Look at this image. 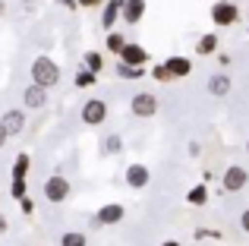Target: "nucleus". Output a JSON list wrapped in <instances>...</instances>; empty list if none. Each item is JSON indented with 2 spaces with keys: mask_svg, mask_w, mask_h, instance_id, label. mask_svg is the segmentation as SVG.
<instances>
[{
  "mask_svg": "<svg viewBox=\"0 0 249 246\" xmlns=\"http://www.w3.org/2000/svg\"><path fill=\"white\" fill-rule=\"evenodd\" d=\"M32 82L41 86V88H54L57 82H60V67H57L48 54L35 57V60H32Z\"/></svg>",
  "mask_w": 249,
  "mask_h": 246,
  "instance_id": "nucleus-1",
  "label": "nucleus"
},
{
  "mask_svg": "<svg viewBox=\"0 0 249 246\" xmlns=\"http://www.w3.org/2000/svg\"><path fill=\"white\" fill-rule=\"evenodd\" d=\"M29 167H32L29 152H19L16 161H13V186H10L13 199H25V196H29V183H25V177H29Z\"/></svg>",
  "mask_w": 249,
  "mask_h": 246,
  "instance_id": "nucleus-2",
  "label": "nucleus"
},
{
  "mask_svg": "<svg viewBox=\"0 0 249 246\" xmlns=\"http://www.w3.org/2000/svg\"><path fill=\"white\" fill-rule=\"evenodd\" d=\"M237 19H240V3H233V0H214L212 22L218 25V29H227V25H233Z\"/></svg>",
  "mask_w": 249,
  "mask_h": 246,
  "instance_id": "nucleus-3",
  "label": "nucleus"
},
{
  "mask_svg": "<svg viewBox=\"0 0 249 246\" xmlns=\"http://www.w3.org/2000/svg\"><path fill=\"white\" fill-rule=\"evenodd\" d=\"M41 193H44V199H48V202H67V196H70V180L60 177V174H51V177L41 183Z\"/></svg>",
  "mask_w": 249,
  "mask_h": 246,
  "instance_id": "nucleus-4",
  "label": "nucleus"
},
{
  "mask_svg": "<svg viewBox=\"0 0 249 246\" xmlns=\"http://www.w3.org/2000/svg\"><path fill=\"white\" fill-rule=\"evenodd\" d=\"M79 117H82L85 126H101V123L107 120V105H104L101 98H89V101L82 105Z\"/></svg>",
  "mask_w": 249,
  "mask_h": 246,
  "instance_id": "nucleus-5",
  "label": "nucleus"
},
{
  "mask_svg": "<svg viewBox=\"0 0 249 246\" xmlns=\"http://www.w3.org/2000/svg\"><path fill=\"white\" fill-rule=\"evenodd\" d=\"M129 111H133V117H155L158 114V98H155L152 92H139L133 95V101H129Z\"/></svg>",
  "mask_w": 249,
  "mask_h": 246,
  "instance_id": "nucleus-6",
  "label": "nucleus"
},
{
  "mask_svg": "<svg viewBox=\"0 0 249 246\" xmlns=\"http://www.w3.org/2000/svg\"><path fill=\"white\" fill-rule=\"evenodd\" d=\"M249 183V171L240 164H231L224 171V177H221V186H224V193H240L243 186Z\"/></svg>",
  "mask_w": 249,
  "mask_h": 246,
  "instance_id": "nucleus-7",
  "label": "nucleus"
},
{
  "mask_svg": "<svg viewBox=\"0 0 249 246\" xmlns=\"http://www.w3.org/2000/svg\"><path fill=\"white\" fill-rule=\"evenodd\" d=\"M22 126H25V111H22V107H10V111H3V117H0V129L6 133V139L19 136Z\"/></svg>",
  "mask_w": 249,
  "mask_h": 246,
  "instance_id": "nucleus-8",
  "label": "nucleus"
},
{
  "mask_svg": "<svg viewBox=\"0 0 249 246\" xmlns=\"http://www.w3.org/2000/svg\"><path fill=\"white\" fill-rule=\"evenodd\" d=\"M120 63H126V67H136V70H145V63H148V51L142 48V44L129 41L126 48L120 51Z\"/></svg>",
  "mask_w": 249,
  "mask_h": 246,
  "instance_id": "nucleus-9",
  "label": "nucleus"
},
{
  "mask_svg": "<svg viewBox=\"0 0 249 246\" xmlns=\"http://www.w3.org/2000/svg\"><path fill=\"white\" fill-rule=\"evenodd\" d=\"M22 105L29 107V111H41V107H48V88L29 82V86H25V92H22Z\"/></svg>",
  "mask_w": 249,
  "mask_h": 246,
  "instance_id": "nucleus-10",
  "label": "nucleus"
},
{
  "mask_svg": "<svg viewBox=\"0 0 249 246\" xmlns=\"http://www.w3.org/2000/svg\"><path fill=\"white\" fill-rule=\"evenodd\" d=\"M164 70H167V76L170 79H186L189 73H193V60H189V57H167L164 60Z\"/></svg>",
  "mask_w": 249,
  "mask_h": 246,
  "instance_id": "nucleus-11",
  "label": "nucleus"
},
{
  "mask_svg": "<svg viewBox=\"0 0 249 246\" xmlns=\"http://www.w3.org/2000/svg\"><path fill=\"white\" fill-rule=\"evenodd\" d=\"M123 177H126V186H133V190H145L148 180H152V171H148L145 164H129Z\"/></svg>",
  "mask_w": 249,
  "mask_h": 246,
  "instance_id": "nucleus-12",
  "label": "nucleus"
},
{
  "mask_svg": "<svg viewBox=\"0 0 249 246\" xmlns=\"http://www.w3.org/2000/svg\"><path fill=\"white\" fill-rule=\"evenodd\" d=\"M123 215H126V209H123L120 202H107V205H101V209H98L95 221L98 224H120Z\"/></svg>",
  "mask_w": 249,
  "mask_h": 246,
  "instance_id": "nucleus-13",
  "label": "nucleus"
},
{
  "mask_svg": "<svg viewBox=\"0 0 249 246\" xmlns=\"http://www.w3.org/2000/svg\"><path fill=\"white\" fill-rule=\"evenodd\" d=\"M142 16H145V0H123L120 19H123L126 25H136V22H142Z\"/></svg>",
  "mask_w": 249,
  "mask_h": 246,
  "instance_id": "nucleus-14",
  "label": "nucleus"
},
{
  "mask_svg": "<svg viewBox=\"0 0 249 246\" xmlns=\"http://www.w3.org/2000/svg\"><path fill=\"white\" fill-rule=\"evenodd\" d=\"M123 0H104V13H101V29H114V22L120 19Z\"/></svg>",
  "mask_w": 249,
  "mask_h": 246,
  "instance_id": "nucleus-15",
  "label": "nucleus"
},
{
  "mask_svg": "<svg viewBox=\"0 0 249 246\" xmlns=\"http://www.w3.org/2000/svg\"><path fill=\"white\" fill-rule=\"evenodd\" d=\"M208 95H214V98L231 95V76L227 73H214L212 79H208Z\"/></svg>",
  "mask_w": 249,
  "mask_h": 246,
  "instance_id": "nucleus-16",
  "label": "nucleus"
},
{
  "mask_svg": "<svg viewBox=\"0 0 249 246\" xmlns=\"http://www.w3.org/2000/svg\"><path fill=\"white\" fill-rule=\"evenodd\" d=\"M214 51H218V32H205V35L196 41V54L208 57V54H214Z\"/></svg>",
  "mask_w": 249,
  "mask_h": 246,
  "instance_id": "nucleus-17",
  "label": "nucleus"
},
{
  "mask_svg": "<svg viewBox=\"0 0 249 246\" xmlns=\"http://www.w3.org/2000/svg\"><path fill=\"white\" fill-rule=\"evenodd\" d=\"M82 70H89V73L98 76L104 70V57L98 54V51H85V54H82Z\"/></svg>",
  "mask_w": 249,
  "mask_h": 246,
  "instance_id": "nucleus-18",
  "label": "nucleus"
},
{
  "mask_svg": "<svg viewBox=\"0 0 249 246\" xmlns=\"http://www.w3.org/2000/svg\"><path fill=\"white\" fill-rule=\"evenodd\" d=\"M186 202H189V205H205V202H208V186H205V183H196L193 190L186 193Z\"/></svg>",
  "mask_w": 249,
  "mask_h": 246,
  "instance_id": "nucleus-19",
  "label": "nucleus"
},
{
  "mask_svg": "<svg viewBox=\"0 0 249 246\" xmlns=\"http://www.w3.org/2000/svg\"><path fill=\"white\" fill-rule=\"evenodd\" d=\"M126 44H129V38L123 35V32H110V35H107V51H110V54L120 57V51L126 48Z\"/></svg>",
  "mask_w": 249,
  "mask_h": 246,
  "instance_id": "nucleus-20",
  "label": "nucleus"
},
{
  "mask_svg": "<svg viewBox=\"0 0 249 246\" xmlns=\"http://www.w3.org/2000/svg\"><path fill=\"white\" fill-rule=\"evenodd\" d=\"M60 246H89V237H85L82 230H67V234L60 237Z\"/></svg>",
  "mask_w": 249,
  "mask_h": 246,
  "instance_id": "nucleus-21",
  "label": "nucleus"
},
{
  "mask_svg": "<svg viewBox=\"0 0 249 246\" xmlns=\"http://www.w3.org/2000/svg\"><path fill=\"white\" fill-rule=\"evenodd\" d=\"M91 86H98V76L89 70H76V88H91Z\"/></svg>",
  "mask_w": 249,
  "mask_h": 246,
  "instance_id": "nucleus-22",
  "label": "nucleus"
},
{
  "mask_svg": "<svg viewBox=\"0 0 249 246\" xmlns=\"http://www.w3.org/2000/svg\"><path fill=\"white\" fill-rule=\"evenodd\" d=\"M145 70H136V67H126V63H117V76L120 79H139Z\"/></svg>",
  "mask_w": 249,
  "mask_h": 246,
  "instance_id": "nucleus-23",
  "label": "nucleus"
},
{
  "mask_svg": "<svg viewBox=\"0 0 249 246\" xmlns=\"http://www.w3.org/2000/svg\"><path fill=\"white\" fill-rule=\"evenodd\" d=\"M152 79H155V82H174V79H170V76H167L164 63H158V67H152Z\"/></svg>",
  "mask_w": 249,
  "mask_h": 246,
  "instance_id": "nucleus-24",
  "label": "nucleus"
},
{
  "mask_svg": "<svg viewBox=\"0 0 249 246\" xmlns=\"http://www.w3.org/2000/svg\"><path fill=\"white\" fill-rule=\"evenodd\" d=\"M19 211H22V215H25V218H29V215H32V211H35V199H32V196H25V199H19Z\"/></svg>",
  "mask_w": 249,
  "mask_h": 246,
  "instance_id": "nucleus-25",
  "label": "nucleus"
},
{
  "mask_svg": "<svg viewBox=\"0 0 249 246\" xmlns=\"http://www.w3.org/2000/svg\"><path fill=\"white\" fill-rule=\"evenodd\" d=\"M104 152H120V136H107V142H104Z\"/></svg>",
  "mask_w": 249,
  "mask_h": 246,
  "instance_id": "nucleus-26",
  "label": "nucleus"
},
{
  "mask_svg": "<svg viewBox=\"0 0 249 246\" xmlns=\"http://www.w3.org/2000/svg\"><path fill=\"white\" fill-rule=\"evenodd\" d=\"M240 228H243V234H249V209H243V215H240Z\"/></svg>",
  "mask_w": 249,
  "mask_h": 246,
  "instance_id": "nucleus-27",
  "label": "nucleus"
},
{
  "mask_svg": "<svg viewBox=\"0 0 249 246\" xmlns=\"http://www.w3.org/2000/svg\"><path fill=\"white\" fill-rule=\"evenodd\" d=\"M6 230H10V221H6V215H3V211H0V237H3Z\"/></svg>",
  "mask_w": 249,
  "mask_h": 246,
  "instance_id": "nucleus-28",
  "label": "nucleus"
},
{
  "mask_svg": "<svg viewBox=\"0 0 249 246\" xmlns=\"http://www.w3.org/2000/svg\"><path fill=\"white\" fill-rule=\"evenodd\" d=\"M76 3H79V6H101L104 0H76Z\"/></svg>",
  "mask_w": 249,
  "mask_h": 246,
  "instance_id": "nucleus-29",
  "label": "nucleus"
},
{
  "mask_svg": "<svg viewBox=\"0 0 249 246\" xmlns=\"http://www.w3.org/2000/svg\"><path fill=\"white\" fill-rule=\"evenodd\" d=\"M60 3L67 6V10H76V6H79V3H76V0H60Z\"/></svg>",
  "mask_w": 249,
  "mask_h": 246,
  "instance_id": "nucleus-30",
  "label": "nucleus"
},
{
  "mask_svg": "<svg viewBox=\"0 0 249 246\" xmlns=\"http://www.w3.org/2000/svg\"><path fill=\"white\" fill-rule=\"evenodd\" d=\"M6 142H10V139H6V133H3V129H0V148H3Z\"/></svg>",
  "mask_w": 249,
  "mask_h": 246,
  "instance_id": "nucleus-31",
  "label": "nucleus"
},
{
  "mask_svg": "<svg viewBox=\"0 0 249 246\" xmlns=\"http://www.w3.org/2000/svg\"><path fill=\"white\" fill-rule=\"evenodd\" d=\"M161 246H180V240H164Z\"/></svg>",
  "mask_w": 249,
  "mask_h": 246,
  "instance_id": "nucleus-32",
  "label": "nucleus"
},
{
  "mask_svg": "<svg viewBox=\"0 0 249 246\" xmlns=\"http://www.w3.org/2000/svg\"><path fill=\"white\" fill-rule=\"evenodd\" d=\"M3 13H6V3H3V0H0V19H3Z\"/></svg>",
  "mask_w": 249,
  "mask_h": 246,
  "instance_id": "nucleus-33",
  "label": "nucleus"
},
{
  "mask_svg": "<svg viewBox=\"0 0 249 246\" xmlns=\"http://www.w3.org/2000/svg\"><path fill=\"white\" fill-rule=\"evenodd\" d=\"M246 152H249V142H246Z\"/></svg>",
  "mask_w": 249,
  "mask_h": 246,
  "instance_id": "nucleus-34",
  "label": "nucleus"
},
{
  "mask_svg": "<svg viewBox=\"0 0 249 246\" xmlns=\"http://www.w3.org/2000/svg\"><path fill=\"white\" fill-rule=\"evenodd\" d=\"M246 19H249V10H246Z\"/></svg>",
  "mask_w": 249,
  "mask_h": 246,
  "instance_id": "nucleus-35",
  "label": "nucleus"
}]
</instances>
